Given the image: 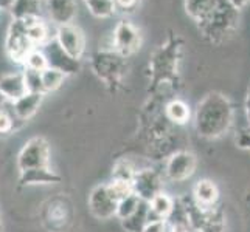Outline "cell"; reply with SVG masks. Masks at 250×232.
Segmentation results:
<instances>
[{"label": "cell", "mask_w": 250, "mask_h": 232, "mask_svg": "<svg viewBox=\"0 0 250 232\" xmlns=\"http://www.w3.org/2000/svg\"><path fill=\"white\" fill-rule=\"evenodd\" d=\"M50 161V149L48 143L44 138H31L23 145L19 157H17V166L21 172H27L33 169H48Z\"/></svg>", "instance_id": "6"}, {"label": "cell", "mask_w": 250, "mask_h": 232, "mask_svg": "<svg viewBox=\"0 0 250 232\" xmlns=\"http://www.w3.org/2000/svg\"><path fill=\"white\" fill-rule=\"evenodd\" d=\"M229 2L241 11V10H244V8L250 3V0H229Z\"/></svg>", "instance_id": "35"}, {"label": "cell", "mask_w": 250, "mask_h": 232, "mask_svg": "<svg viewBox=\"0 0 250 232\" xmlns=\"http://www.w3.org/2000/svg\"><path fill=\"white\" fill-rule=\"evenodd\" d=\"M0 93L10 102H14L19 98H22L23 94H27L28 89L27 84H25L23 71L6 73L0 76Z\"/></svg>", "instance_id": "14"}, {"label": "cell", "mask_w": 250, "mask_h": 232, "mask_svg": "<svg viewBox=\"0 0 250 232\" xmlns=\"http://www.w3.org/2000/svg\"><path fill=\"white\" fill-rule=\"evenodd\" d=\"M0 232H2V218H0Z\"/></svg>", "instance_id": "39"}, {"label": "cell", "mask_w": 250, "mask_h": 232, "mask_svg": "<svg viewBox=\"0 0 250 232\" xmlns=\"http://www.w3.org/2000/svg\"><path fill=\"white\" fill-rule=\"evenodd\" d=\"M216 5V0H184L185 13L196 25L202 22Z\"/></svg>", "instance_id": "21"}, {"label": "cell", "mask_w": 250, "mask_h": 232, "mask_svg": "<svg viewBox=\"0 0 250 232\" xmlns=\"http://www.w3.org/2000/svg\"><path fill=\"white\" fill-rule=\"evenodd\" d=\"M85 2H89V0H84V3H85Z\"/></svg>", "instance_id": "40"}, {"label": "cell", "mask_w": 250, "mask_h": 232, "mask_svg": "<svg viewBox=\"0 0 250 232\" xmlns=\"http://www.w3.org/2000/svg\"><path fill=\"white\" fill-rule=\"evenodd\" d=\"M143 232H167L165 220H152L145 226Z\"/></svg>", "instance_id": "33"}, {"label": "cell", "mask_w": 250, "mask_h": 232, "mask_svg": "<svg viewBox=\"0 0 250 232\" xmlns=\"http://www.w3.org/2000/svg\"><path fill=\"white\" fill-rule=\"evenodd\" d=\"M142 47V31L139 27L127 20L122 19L114 28L112 34V50H115L123 57H131Z\"/></svg>", "instance_id": "5"}, {"label": "cell", "mask_w": 250, "mask_h": 232, "mask_svg": "<svg viewBox=\"0 0 250 232\" xmlns=\"http://www.w3.org/2000/svg\"><path fill=\"white\" fill-rule=\"evenodd\" d=\"M149 203L142 200L139 209H137L131 217L122 220V225L127 232H143L145 226L149 223Z\"/></svg>", "instance_id": "20"}, {"label": "cell", "mask_w": 250, "mask_h": 232, "mask_svg": "<svg viewBox=\"0 0 250 232\" xmlns=\"http://www.w3.org/2000/svg\"><path fill=\"white\" fill-rule=\"evenodd\" d=\"M23 76H25V84H27L28 91L44 93V87H42V76L39 71H33V70H27V68H25Z\"/></svg>", "instance_id": "29"}, {"label": "cell", "mask_w": 250, "mask_h": 232, "mask_svg": "<svg viewBox=\"0 0 250 232\" xmlns=\"http://www.w3.org/2000/svg\"><path fill=\"white\" fill-rule=\"evenodd\" d=\"M44 5L48 14V19L56 27L73 23L76 11H78V6H76L75 0H44Z\"/></svg>", "instance_id": "12"}, {"label": "cell", "mask_w": 250, "mask_h": 232, "mask_svg": "<svg viewBox=\"0 0 250 232\" xmlns=\"http://www.w3.org/2000/svg\"><path fill=\"white\" fill-rule=\"evenodd\" d=\"M5 48H6L8 56H10L14 62L23 64L27 56L38 47H34L31 44V40L28 39L25 25L21 20H13V23L10 25V30H8Z\"/></svg>", "instance_id": "7"}, {"label": "cell", "mask_w": 250, "mask_h": 232, "mask_svg": "<svg viewBox=\"0 0 250 232\" xmlns=\"http://www.w3.org/2000/svg\"><path fill=\"white\" fill-rule=\"evenodd\" d=\"M5 101H6V99L3 98V94H2V93H0V110H2V106L5 104Z\"/></svg>", "instance_id": "38"}, {"label": "cell", "mask_w": 250, "mask_h": 232, "mask_svg": "<svg viewBox=\"0 0 250 232\" xmlns=\"http://www.w3.org/2000/svg\"><path fill=\"white\" fill-rule=\"evenodd\" d=\"M44 53L48 59V67H53L61 70L64 74H75L80 71V61L70 57L65 51L59 47L55 37L44 45Z\"/></svg>", "instance_id": "10"}, {"label": "cell", "mask_w": 250, "mask_h": 232, "mask_svg": "<svg viewBox=\"0 0 250 232\" xmlns=\"http://www.w3.org/2000/svg\"><path fill=\"white\" fill-rule=\"evenodd\" d=\"M180 48H182V39L177 36H169L167 44L162 45L154 53L149 68L154 77L159 81H172L176 77V67L179 61Z\"/></svg>", "instance_id": "3"}, {"label": "cell", "mask_w": 250, "mask_h": 232, "mask_svg": "<svg viewBox=\"0 0 250 232\" xmlns=\"http://www.w3.org/2000/svg\"><path fill=\"white\" fill-rule=\"evenodd\" d=\"M42 99H44V93L28 91L22 98L11 102L14 118L19 119V121H27L28 118H31L38 111V108L42 104Z\"/></svg>", "instance_id": "15"}, {"label": "cell", "mask_w": 250, "mask_h": 232, "mask_svg": "<svg viewBox=\"0 0 250 232\" xmlns=\"http://www.w3.org/2000/svg\"><path fill=\"white\" fill-rule=\"evenodd\" d=\"M14 128V119L6 110H0V133H10Z\"/></svg>", "instance_id": "31"}, {"label": "cell", "mask_w": 250, "mask_h": 232, "mask_svg": "<svg viewBox=\"0 0 250 232\" xmlns=\"http://www.w3.org/2000/svg\"><path fill=\"white\" fill-rule=\"evenodd\" d=\"M174 200L171 198L168 194H157L154 198L149 201V221L152 220H167L172 211H174Z\"/></svg>", "instance_id": "19"}, {"label": "cell", "mask_w": 250, "mask_h": 232, "mask_svg": "<svg viewBox=\"0 0 250 232\" xmlns=\"http://www.w3.org/2000/svg\"><path fill=\"white\" fill-rule=\"evenodd\" d=\"M92 68L100 79L107 85H118L126 73V57L118 54L115 50H100L92 56Z\"/></svg>", "instance_id": "4"}, {"label": "cell", "mask_w": 250, "mask_h": 232, "mask_svg": "<svg viewBox=\"0 0 250 232\" xmlns=\"http://www.w3.org/2000/svg\"><path fill=\"white\" fill-rule=\"evenodd\" d=\"M117 11H123V13H132L135 11V8L139 6L140 0H114Z\"/></svg>", "instance_id": "32"}, {"label": "cell", "mask_w": 250, "mask_h": 232, "mask_svg": "<svg viewBox=\"0 0 250 232\" xmlns=\"http://www.w3.org/2000/svg\"><path fill=\"white\" fill-rule=\"evenodd\" d=\"M233 123V107L227 96L213 91L197 104L194 113L196 130L204 138H219Z\"/></svg>", "instance_id": "1"}, {"label": "cell", "mask_w": 250, "mask_h": 232, "mask_svg": "<svg viewBox=\"0 0 250 232\" xmlns=\"http://www.w3.org/2000/svg\"><path fill=\"white\" fill-rule=\"evenodd\" d=\"M23 65H25L27 70L39 71V73L44 71L45 68H48V59H47V56L44 53V50L34 48L31 53L27 56V59H25Z\"/></svg>", "instance_id": "27"}, {"label": "cell", "mask_w": 250, "mask_h": 232, "mask_svg": "<svg viewBox=\"0 0 250 232\" xmlns=\"http://www.w3.org/2000/svg\"><path fill=\"white\" fill-rule=\"evenodd\" d=\"M89 13L97 19H109L117 13V6L114 0H89L85 2Z\"/></svg>", "instance_id": "24"}, {"label": "cell", "mask_w": 250, "mask_h": 232, "mask_svg": "<svg viewBox=\"0 0 250 232\" xmlns=\"http://www.w3.org/2000/svg\"><path fill=\"white\" fill-rule=\"evenodd\" d=\"M165 115L169 121H172L174 124H187L189 121V116H191V111H189L188 104H185L184 101L180 99H172L169 101L167 107H165Z\"/></svg>", "instance_id": "23"}, {"label": "cell", "mask_w": 250, "mask_h": 232, "mask_svg": "<svg viewBox=\"0 0 250 232\" xmlns=\"http://www.w3.org/2000/svg\"><path fill=\"white\" fill-rule=\"evenodd\" d=\"M41 76H42V87H44V93H50V91H55L61 87V85L64 84V79H65L67 74H64L61 70H58V68L48 67L41 73Z\"/></svg>", "instance_id": "25"}, {"label": "cell", "mask_w": 250, "mask_h": 232, "mask_svg": "<svg viewBox=\"0 0 250 232\" xmlns=\"http://www.w3.org/2000/svg\"><path fill=\"white\" fill-rule=\"evenodd\" d=\"M239 10L229 0H216V5L202 22L197 23V30L210 44L221 45L231 33L238 28Z\"/></svg>", "instance_id": "2"}, {"label": "cell", "mask_w": 250, "mask_h": 232, "mask_svg": "<svg viewBox=\"0 0 250 232\" xmlns=\"http://www.w3.org/2000/svg\"><path fill=\"white\" fill-rule=\"evenodd\" d=\"M193 198L201 208L210 209L219 198L218 186L210 179H199L193 189Z\"/></svg>", "instance_id": "16"}, {"label": "cell", "mask_w": 250, "mask_h": 232, "mask_svg": "<svg viewBox=\"0 0 250 232\" xmlns=\"http://www.w3.org/2000/svg\"><path fill=\"white\" fill-rule=\"evenodd\" d=\"M142 203V198L139 195L135 194H131L129 196H126L125 200L118 201V206H117V215L120 220H126L132 215V214L139 209V206Z\"/></svg>", "instance_id": "26"}, {"label": "cell", "mask_w": 250, "mask_h": 232, "mask_svg": "<svg viewBox=\"0 0 250 232\" xmlns=\"http://www.w3.org/2000/svg\"><path fill=\"white\" fill-rule=\"evenodd\" d=\"M55 40L68 56L76 61H81L85 51V37L80 27H76L75 23L56 27Z\"/></svg>", "instance_id": "8"}, {"label": "cell", "mask_w": 250, "mask_h": 232, "mask_svg": "<svg viewBox=\"0 0 250 232\" xmlns=\"http://www.w3.org/2000/svg\"><path fill=\"white\" fill-rule=\"evenodd\" d=\"M246 113H247V119L250 124V89L247 91V98H246Z\"/></svg>", "instance_id": "37"}, {"label": "cell", "mask_w": 250, "mask_h": 232, "mask_svg": "<svg viewBox=\"0 0 250 232\" xmlns=\"http://www.w3.org/2000/svg\"><path fill=\"white\" fill-rule=\"evenodd\" d=\"M21 22L25 25V28H27V36L34 47H44L47 42L53 39L50 36L47 23L42 22L41 17H34V19H27Z\"/></svg>", "instance_id": "17"}, {"label": "cell", "mask_w": 250, "mask_h": 232, "mask_svg": "<svg viewBox=\"0 0 250 232\" xmlns=\"http://www.w3.org/2000/svg\"><path fill=\"white\" fill-rule=\"evenodd\" d=\"M169 232H189L188 231V223H185L182 220L172 223L171 228H169Z\"/></svg>", "instance_id": "34"}, {"label": "cell", "mask_w": 250, "mask_h": 232, "mask_svg": "<svg viewBox=\"0 0 250 232\" xmlns=\"http://www.w3.org/2000/svg\"><path fill=\"white\" fill-rule=\"evenodd\" d=\"M196 157L191 152H177L167 162V175L172 181H185L194 174Z\"/></svg>", "instance_id": "11"}, {"label": "cell", "mask_w": 250, "mask_h": 232, "mask_svg": "<svg viewBox=\"0 0 250 232\" xmlns=\"http://www.w3.org/2000/svg\"><path fill=\"white\" fill-rule=\"evenodd\" d=\"M42 8H45L44 0H16L10 11L14 20H27L41 17Z\"/></svg>", "instance_id": "18"}, {"label": "cell", "mask_w": 250, "mask_h": 232, "mask_svg": "<svg viewBox=\"0 0 250 232\" xmlns=\"http://www.w3.org/2000/svg\"><path fill=\"white\" fill-rule=\"evenodd\" d=\"M132 187H134V194L139 195L142 200L145 201H151L157 194H160V178L156 172L152 170H140L137 172L134 179H132Z\"/></svg>", "instance_id": "13"}, {"label": "cell", "mask_w": 250, "mask_h": 232, "mask_svg": "<svg viewBox=\"0 0 250 232\" xmlns=\"http://www.w3.org/2000/svg\"><path fill=\"white\" fill-rule=\"evenodd\" d=\"M59 179L61 178L50 169H33L27 172H21L22 184H50V183H58Z\"/></svg>", "instance_id": "22"}, {"label": "cell", "mask_w": 250, "mask_h": 232, "mask_svg": "<svg viewBox=\"0 0 250 232\" xmlns=\"http://www.w3.org/2000/svg\"><path fill=\"white\" fill-rule=\"evenodd\" d=\"M137 172L127 164V162H118L114 170V179H123V181L132 183Z\"/></svg>", "instance_id": "30"}, {"label": "cell", "mask_w": 250, "mask_h": 232, "mask_svg": "<svg viewBox=\"0 0 250 232\" xmlns=\"http://www.w3.org/2000/svg\"><path fill=\"white\" fill-rule=\"evenodd\" d=\"M118 201L112 196L107 184H100L92 189L89 195V209L100 220H107L117 215Z\"/></svg>", "instance_id": "9"}, {"label": "cell", "mask_w": 250, "mask_h": 232, "mask_svg": "<svg viewBox=\"0 0 250 232\" xmlns=\"http://www.w3.org/2000/svg\"><path fill=\"white\" fill-rule=\"evenodd\" d=\"M16 0H0V10H11Z\"/></svg>", "instance_id": "36"}, {"label": "cell", "mask_w": 250, "mask_h": 232, "mask_svg": "<svg viewBox=\"0 0 250 232\" xmlns=\"http://www.w3.org/2000/svg\"><path fill=\"white\" fill-rule=\"evenodd\" d=\"M107 186H109V191H110L112 196H114L117 201H122V200L126 198V196L134 194L132 183L123 181V179H114V181L109 183Z\"/></svg>", "instance_id": "28"}]
</instances>
